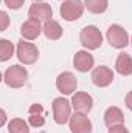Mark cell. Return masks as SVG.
<instances>
[{"label":"cell","instance_id":"6da1fadb","mask_svg":"<svg viewBox=\"0 0 132 133\" xmlns=\"http://www.w3.org/2000/svg\"><path fill=\"white\" fill-rule=\"evenodd\" d=\"M3 81L11 88H20L28 81V71L22 65H11L9 68H6L3 74Z\"/></svg>","mask_w":132,"mask_h":133},{"label":"cell","instance_id":"7a4b0ae2","mask_svg":"<svg viewBox=\"0 0 132 133\" xmlns=\"http://www.w3.org/2000/svg\"><path fill=\"white\" fill-rule=\"evenodd\" d=\"M79 42L86 50H98L103 45V34L95 25H87L79 33Z\"/></svg>","mask_w":132,"mask_h":133},{"label":"cell","instance_id":"3957f363","mask_svg":"<svg viewBox=\"0 0 132 133\" xmlns=\"http://www.w3.org/2000/svg\"><path fill=\"white\" fill-rule=\"evenodd\" d=\"M106 39L109 42V45L112 48H117V50H121V48H126L129 45V34L128 31L121 26V25H110L107 33H106Z\"/></svg>","mask_w":132,"mask_h":133},{"label":"cell","instance_id":"277c9868","mask_svg":"<svg viewBox=\"0 0 132 133\" xmlns=\"http://www.w3.org/2000/svg\"><path fill=\"white\" fill-rule=\"evenodd\" d=\"M53 119L56 124L64 125L71 118V102H68L64 98H56L53 101Z\"/></svg>","mask_w":132,"mask_h":133},{"label":"cell","instance_id":"5b68a950","mask_svg":"<svg viewBox=\"0 0 132 133\" xmlns=\"http://www.w3.org/2000/svg\"><path fill=\"white\" fill-rule=\"evenodd\" d=\"M84 3L81 0H64L61 5V17L67 22H75L78 19H81L82 12H84Z\"/></svg>","mask_w":132,"mask_h":133},{"label":"cell","instance_id":"8992f818","mask_svg":"<svg viewBox=\"0 0 132 133\" xmlns=\"http://www.w3.org/2000/svg\"><path fill=\"white\" fill-rule=\"evenodd\" d=\"M16 53H17V59L22 64H25V65H31V64H34L39 59V50H37V46L34 43H31V42L19 40Z\"/></svg>","mask_w":132,"mask_h":133},{"label":"cell","instance_id":"52a82bcc","mask_svg":"<svg viewBox=\"0 0 132 133\" xmlns=\"http://www.w3.org/2000/svg\"><path fill=\"white\" fill-rule=\"evenodd\" d=\"M68 127H70L71 133H92V130H93L92 121L87 118V115L76 113V111H75V115H71V118L68 121Z\"/></svg>","mask_w":132,"mask_h":133},{"label":"cell","instance_id":"ba28073f","mask_svg":"<svg viewBox=\"0 0 132 133\" xmlns=\"http://www.w3.org/2000/svg\"><path fill=\"white\" fill-rule=\"evenodd\" d=\"M56 88L62 93V95H71L76 91L78 88V79L75 77L73 73L64 71L56 77Z\"/></svg>","mask_w":132,"mask_h":133},{"label":"cell","instance_id":"9c48e42d","mask_svg":"<svg viewBox=\"0 0 132 133\" xmlns=\"http://www.w3.org/2000/svg\"><path fill=\"white\" fill-rule=\"evenodd\" d=\"M92 82L99 88L109 87L113 82V71L106 65H99L97 68H93V71H92Z\"/></svg>","mask_w":132,"mask_h":133},{"label":"cell","instance_id":"30bf717a","mask_svg":"<svg viewBox=\"0 0 132 133\" xmlns=\"http://www.w3.org/2000/svg\"><path fill=\"white\" fill-rule=\"evenodd\" d=\"M71 107H73V110H75L76 113H84V115H87V113H90V110H92V107H93V99H92V96H90L89 93H86V91H78V93H75L73 98H71Z\"/></svg>","mask_w":132,"mask_h":133},{"label":"cell","instance_id":"8fae6325","mask_svg":"<svg viewBox=\"0 0 132 133\" xmlns=\"http://www.w3.org/2000/svg\"><path fill=\"white\" fill-rule=\"evenodd\" d=\"M28 17L30 19H34V20H39V22H47L53 17V9L48 3H33L28 9Z\"/></svg>","mask_w":132,"mask_h":133},{"label":"cell","instance_id":"7c38bea8","mask_svg":"<svg viewBox=\"0 0 132 133\" xmlns=\"http://www.w3.org/2000/svg\"><path fill=\"white\" fill-rule=\"evenodd\" d=\"M95 65V59H93V56L89 53V51H86V50H81V51H78L76 54H75V57H73V66H75V70H78L79 73H87V71H90L92 68Z\"/></svg>","mask_w":132,"mask_h":133},{"label":"cell","instance_id":"4fadbf2b","mask_svg":"<svg viewBox=\"0 0 132 133\" xmlns=\"http://www.w3.org/2000/svg\"><path fill=\"white\" fill-rule=\"evenodd\" d=\"M40 33H44L42 25L39 20H34V19H28L20 26V34H22L23 40H34L40 36Z\"/></svg>","mask_w":132,"mask_h":133},{"label":"cell","instance_id":"5bb4252c","mask_svg":"<svg viewBox=\"0 0 132 133\" xmlns=\"http://www.w3.org/2000/svg\"><path fill=\"white\" fill-rule=\"evenodd\" d=\"M104 124L107 127L124 124V115H123L121 108H118V107H109L106 110V113H104Z\"/></svg>","mask_w":132,"mask_h":133},{"label":"cell","instance_id":"9a60e30c","mask_svg":"<svg viewBox=\"0 0 132 133\" xmlns=\"http://www.w3.org/2000/svg\"><path fill=\"white\" fill-rule=\"evenodd\" d=\"M42 30H44V36H45L48 40H58V39H61L62 34H64L62 26H61L56 20H53V19L47 20V22L42 25Z\"/></svg>","mask_w":132,"mask_h":133},{"label":"cell","instance_id":"2e32d148","mask_svg":"<svg viewBox=\"0 0 132 133\" xmlns=\"http://www.w3.org/2000/svg\"><path fill=\"white\" fill-rule=\"evenodd\" d=\"M28 124L31 127H42L45 124V118H44V108L40 104H33L28 108Z\"/></svg>","mask_w":132,"mask_h":133},{"label":"cell","instance_id":"e0dca14e","mask_svg":"<svg viewBox=\"0 0 132 133\" xmlns=\"http://www.w3.org/2000/svg\"><path fill=\"white\" fill-rule=\"evenodd\" d=\"M115 70L121 76H131L132 74V57L128 53L118 54V57L115 61Z\"/></svg>","mask_w":132,"mask_h":133},{"label":"cell","instance_id":"ac0fdd59","mask_svg":"<svg viewBox=\"0 0 132 133\" xmlns=\"http://www.w3.org/2000/svg\"><path fill=\"white\" fill-rule=\"evenodd\" d=\"M84 6L93 14H103L109 8V0H84Z\"/></svg>","mask_w":132,"mask_h":133},{"label":"cell","instance_id":"d6986e66","mask_svg":"<svg viewBox=\"0 0 132 133\" xmlns=\"http://www.w3.org/2000/svg\"><path fill=\"white\" fill-rule=\"evenodd\" d=\"M8 132L9 133H30L28 122H25L20 118H14L8 122Z\"/></svg>","mask_w":132,"mask_h":133},{"label":"cell","instance_id":"ffe728a7","mask_svg":"<svg viewBox=\"0 0 132 133\" xmlns=\"http://www.w3.org/2000/svg\"><path fill=\"white\" fill-rule=\"evenodd\" d=\"M14 54V45L13 42H9L8 39H2L0 40V61L6 62L8 59H11Z\"/></svg>","mask_w":132,"mask_h":133},{"label":"cell","instance_id":"44dd1931","mask_svg":"<svg viewBox=\"0 0 132 133\" xmlns=\"http://www.w3.org/2000/svg\"><path fill=\"white\" fill-rule=\"evenodd\" d=\"M3 2L9 9H20L25 3V0H3Z\"/></svg>","mask_w":132,"mask_h":133},{"label":"cell","instance_id":"7402d4cb","mask_svg":"<svg viewBox=\"0 0 132 133\" xmlns=\"http://www.w3.org/2000/svg\"><path fill=\"white\" fill-rule=\"evenodd\" d=\"M0 19H2V26H0V31H5V30L8 28V23H9V17H8V14H6L5 11H2V12H0Z\"/></svg>","mask_w":132,"mask_h":133},{"label":"cell","instance_id":"603a6c76","mask_svg":"<svg viewBox=\"0 0 132 133\" xmlns=\"http://www.w3.org/2000/svg\"><path fill=\"white\" fill-rule=\"evenodd\" d=\"M107 133H129V132H128V129L124 127V124H120V125L109 127V132Z\"/></svg>","mask_w":132,"mask_h":133},{"label":"cell","instance_id":"cb8c5ba5","mask_svg":"<svg viewBox=\"0 0 132 133\" xmlns=\"http://www.w3.org/2000/svg\"><path fill=\"white\" fill-rule=\"evenodd\" d=\"M124 104H126V107L132 111V91H129V93L126 95V98H124Z\"/></svg>","mask_w":132,"mask_h":133},{"label":"cell","instance_id":"d4e9b609","mask_svg":"<svg viewBox=\"0 0 132 133\" xmlns=\"http://www.w3.org/2000/svg\"><path fill=\"white\" fill-rule=\"evenodd\" d=\"M2 125H5L6 124V113H5V110H2V122H0Z\"/></svg>","mask_w":132,"mask_h":133},{"label":"cell","instance_id":"484cf974","mask_svg":"<svg viewBox=\"0 0 132 133\" xmlns=\"http://www.w3.org/2000/svg\"><path fill=\"white\" fill-rule=\"evenodd\" d=\"M34 3H40V2H44V0H33Z\"/></svg>","mask_w":132,"mask_h":133},{"label":"cell","instance_id":"4316f807","mask_svg":"<svg viewBox=\"0 0 132 133\" xmlns=\"http://www.w3.org/2000/svg\"><path fill=\"white\" fill-rule=\"evenodd\" d=\"M131 42H132V37H131Z\"/></svg>","mask_w":132,"mask_h":133}]
</instances>
